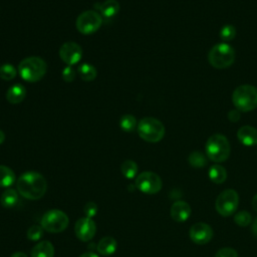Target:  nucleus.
<instances>
[{"label": "nucleus", "mask_w": 257, "mask_h": 257, "mask_svg": "<svg viewBox=\"0 0 257 257\" xmlns=\"http://www.w3.org/2000/svg\"><path fill=\"white\" fill-rule=\"evenodd\" d=\"M117 247L116 240L113 237L106 236L100 239V241L96 245V250L100 255L108 256L115 252Z\"/></svg>", "instance_id": "nucleus-18"}, {"label": "nucleus", "mask_w": 257, "mask_h": 257, "mask_svg": "<svg viewBox=\"0 0 257 257\" xmlns=\"http://www.w3.org/2000/svg\"><path fill=\"white\" fill-rule=\"evenodd\" d=\"M43 228L39 225H32L27 230V238L31 241H38L43 236Z\"/></svg>", "instance_id": "nucleus-29"}, {"label": "nucleus", "mask_w": 257, "mask_h": 257, "mask_svg": "<svg viewBox=\"0 0 257 257\" xmlns=\"http://www.w3.org/2000/svg\"><path fill=\"white\" fill-rule=\"evenodd\" d=\"M189 163L194 168H203L207 165V158L201 152H193L189 156Z\"/></svg>", "instance_id": "nucleus-26"}, {"label": "nucleus", "mask_w": 257, "mask_h": 257, "mask_svg": "<svg viewBox=\"0 0 257 257\" xmlns=\"http://www.w3.org/2000/svg\"><path fill=\"white\" fill-rule=\"evenodd\" d=\"M69 220L67 215L57 209L47 211L41 219V227L50 233H59L66 229Z\"/></svg>", "instance_id": "nucleus-8"}, {"label": "nucleus", "mask_w": 257, "mask_h": 257, "mask_svg": "<svg viewBox=\"0 0 257 257\" xmlns=\"http://www.w3.org/2000/svg\"><path fill=\"white\" fill-rule=\"evenodd\" d=\"M26 96V88L19 83L10 86L6 92V99L12 104L20 103Z\"/></svg>", "instance_id": "nucleus-16"}, {"label": "nucleus", "mask_w": 257, "mask_h": 257, "mask_svg": "<svg viewBox=\"0 0 257 257\" xmlns=\"http://www.w3.org/2000/svg\"><path fill=\"white\" fill-rule=\"evenodd\" d=\"M234 222L240 227H247L251 223V214L247 211H239L234 216Z\"/></svg>", "instance_id": "nucleus-28"}, {"label": "nucleus", "mask_w": 257, "mask_h": 257, "mask_svg": "<svg viewBox=\"0 0 257 257\" xmlns=\"http://www.w3.org/2000/svg\"><path fill=\"white\" fill-rule=\"evenodd\" d=\"M171 217L177 222H185L191 216V206L185 201H177L171 207Z\"/></svg>", "instance_id": "nucleus-14"}, {"label": "nucleus", "mask_w": 257, "mask_h": 257, "mask_svg": "<svg viewBox=\"0 0 257 257\" xmlns=\"http://www.w3.org/2000/svg\"><path fill=\"white\" fill-rule=\"evenodd\" d=\"M83 212H84L85 217L92 219L96 215V213H97V206H96V204L94 202H91V201L87 202L84 205Z\"/></svg>", "instance_id": "nucleus-31"}, {"label": "nucleus", "mask_w": 257, "mask_h": 257, "mask_svg": "<svg viewBox=\"0 0 257 257\" xmlns=\"http://www.w3.org/2000/svg\"><path fill=\"white\" fill-rule=\"evenodd\" d=\"M215 257H238L237 251L230 247H224L217 251Z\"/></svg>", "instance_id": "nucleus-33"}, {"label": "nucleus", "mask_w": 257, "mask_h": 257, "mask_svg": "<svg viewBox=\"0 0 257 257\" xmlns=\"http://www.w3.org/2000/svg\"><path fill=\"white\" fill-rule=\"evenodd\" d=\"M102 23L101 15L94 10H86L80 13L75 21L76 29L84 35L94 33L99 29Z\"/></svg>", "instance_id": "nucleus-9"}, {"label": "nucleus", "mask_w": 257, "mask_h": 257, "mask_svg": "<svg viewBox=\"0 0 257 257\" xmlns=\"http://www.w3.org/2000/svg\"><path fill=\"white\" fill-rule=\"evenodd\" d=\"M119 126L125 133L133 132L137 126V119L133 114H123L119 119Z\"/></svg>", "instance_id": "nucleus-25"}, {"label": "nucleus", "mask_w": 257, "mask_h": 257, "mask_svg": "<svg viewBox=\"0 0 257 257\" xmlns=\"http://www.w3.org/2000/svg\"><path fill=\"white\" fill-rule=\"evenodd\" d=\"M189 236L194 243L199 245H204L211 241L213 237V229L207 223L199 222L194 224L190 228Z\"/></svg>", "instance_id": "nucleus-12"}, {"label": "nucleus", "mask_w": 257, "mask_h": 257, "mask_svg": "<svg viewBox=\"0 0 257 257\" xmlns=\"http://www.w3.org/2000/svg\"><path fill=\"white\" fill-rule=\"evenodd\" d=\"M17 74L16 68L14 67V65L10 64V63H5L2 64L0 66V78L4 79V80H11L13 79Z\"/></svg>", "instance_id": "nucleus-27"}, {"label": "nucleus", "mask_w": 257, "mask_h": 257, "mask_svg": "<svg viewBox=\"0 0 257 257\" xmlns=\"http://www.w3.org/2000/svg\"><path fill=\"white\" fill-rule=\"evenodd\" d=\"M46 62L39 56H29L22 59L18 65V71L22 79L27 82H36L46 73Z\"/></svg>", "instance_id": "nucleus-2"}, {"label": "nucleus", "mask_w": 257, "mask_h": 257, "mask_svg": "<svg viewBox=\"0 0 257 257\" xmlns=\"http://www.w3.org/2000/svg\"><path fill=\"white\" fill-rule=\"evenodd\" d=\"M230 152V143L228 139L221 134L212 135L206 143L207 157L215 163L225 162L229 158Z\"/></svg>", "instance_id": "nucleus-3"}, {"label": "nucleus", "mask_w": 257, "mask_h": 257, "mask_svg": "<svg viewBox=\"0 0 257 257\" xmlns=\"http://www.w3.org/2000/svg\"><path fill=\"white\" fill-rule=\"evenodd\" d=\"M120 170L126 179H134L138 174V165L132 160H126L121 164Z\"/></svg>", "instance_id": "nucleus-24"}, {"label": "nucleus", "mask_w": 257, "mask_h": 257, "mask_svg": "<svg viewBox=\"0 0 257 257\" xmlns=\"http://www.w3.org/2000/svg\"><path fill=\"white\" fill-rule=\"evenodd\" d=\"M5 141V134L0 130V145Z\"/></svg>", "instance_id": "nucleus-39"}, {"label": "nucleus", "mask_w": 257, "mask_h": 257, "mask_svg": "<svg viewBox=\"0 0 257 257\" xmlns=\"http://www.w3.org/2000/svg\"><path fill=\"white\" fill-rule=\"evenodd\" d=\"M252 233L255 237H257V218L253 221V224H252Z\"/></svg>", "instance_id": "nucleus-35"}, {"label": "nucleus", "mask_w": 257, "mask_h": 257, "mask_svg": "<svg viewBox=\"0 0 257 257\" xmlns=\"http://www.w3.org/2000/svg\"><path fill=\"white\" fill-rule=\"evenodd\" d=\"M0 202L4 208L11 209L18 203V193L13 189H8L1 195Z\"/></svg>", "instance_id": "nucleus-22"}, {"label": "nucleus", "mask_w": 257, "mask_h": 257, "mask_svg": "<svg viewBox=\"0 0 257 257\" xmlns=\"http://www.w3.org/2000/svg\"><path fill=\"white\" fill-rule=\"evenodd\" d=\"M210 180L215 184H222L227 179V172L221 165H213L208 172Z\"/></svg>", "instance_id": "nucleus-20"}, {"label": "nucleus", "mask_w": 257, "mask_h": 257, "mask_svg": "<svg viewBox=\"0 0 257 257\" xmlns=\"http://www.w3.org/2000/svg\"><path fill=\"white\" fill-rule=\"evenodd\" d=\"M97 8L101 17L111 19L119 12V3L116 0H105Z\"/></svg>", "instance_id": "nucleus-17"}, {"label": "nucleus", "mask_w": 257, "mask_h": 257, "mask_svg": "<svg viewBox=\"0 0 257 257\" xmlns=\"http://www.w3.org/2000/svg\"><path fill=\"white\" fill-rule=\"evenodd\" d=\"M252 207H253L254 211L257 212V194L254 195V197L252 198Z\"/></svg>", "instance_id": "nucleus-36"}, {"label": "nucleus", "mask_w": 257, "mask_h": 257, "mask_svg": "<svg viewBox=\"0 0 257 257\" xmlns=\"http://www.w3.org/2000/svg\"><path fill=\"white\" fill-rule=\"evenodd\" d=\"M239 196L233 189H226L222 191L216 199L215 208L216 211L223 217H229L233 215L238 209Z\"/></svg>", "instance_id": "nucleus-7"}, {"label": "nucleus", "mask_w": 257, "mask_h": 257, "mask_svg": "<svg viewBox=\"0 0 257 257\" xmlns=\"http://www.w3.org/2000/svg\"><path fill=\"white\" fill-rule=\"evenodd\" d=\"M96 232V225L90 218L83 217L76 221L74 225V233L76 237L83 242L91 240Z\"/></svg>", "instance_id": "nucleus-13"}, {"label": "nucleus", "mask_w": 257, "mask_h": 257, "mask_svg": "<svg viewBox=\"0 0 257 257\" xmlns=\"http://www.w3.org/2000/svg\"><path fill=\"white\" fill-rule=\"evenodd\" d=\"M77 73L80 76V78L84 81H92L93 79H95L97 75L95 67L89 63H82L78 67Z\"/></svg>", "instance_id": "nucleus-23"}, {"label": "nucleus", "mask_w": 257, "mask_h": 257, "mask_svg": "<svg viewBox=\"0 0 257 257\" xmlns=\"http://www.w3.org/2000/svg\"><path fill=\"white\" fill-rule=\"evenodd\" d=\"M75 69L71 65L65 66L61 72L63 80L66 82H71L75 78Z\"/></svg>", "instance_id": "nucleus-32"}, {"label": "nucleus", "mask_w": 257, "mask_h": 257, "mask_svg": "<svg viewBox=\"0 0 257 257\" xmlns=\"http://www.w3.org/2000/svg\"><path fill=\"white\" fill-rule=\"evenodd\" d=\"M238 140L244 146H255L257 145V130L251 125H243L238 130Z\"/></svg>", "instance_id": "nucleus-15"}, {"label": "nucleus", "mask_w": 257, "mask_h": 257, "mask_svg": "<svg viewBox=\"0 0 257 257\" xmlns=\"http://www.w3.org/2000/svg\"><path fill=\"white\" fill-rule=\"evenodd\" d=\"M232 102L240 111H250L257 107V87L250 84L238 86L232 94Z\"/></svg>", "instance_id": "nucleus-4"}, {"label": "nucleus", "mask_w": 257, "mask_h": 257, "mask_svg": "<svg viewBox=\"0 0 257 257\" xmlns=\"http://www.w3.org/2000/svg\"><path fill=\"white\" fill-rule=\"evenodd\" d=\"M54 247L49 241L38 242L31 250V257H53Z\"/></svg>", "instance_id": "nucleus-19"}, {"label": "nucleus", "mask_w": 257, "mask_h": 257, "mask_svg": "<svg viewBox=\"0 0 257 257\" xmlns=\"http://www.w3.org/2000/svg\"><path fill=\"white\" fill-rule=\"evenodd\" d=\"M228 117L231 121L235 122V121H238L239 118H240V114L237 110H231L229 113H228Z\"/></svg>", "instance_id": "nucleus-34"}, {"label": "nucleus", "mask_w": 257, "mask_h": 257, "mask_svg": "<svg viewBox=\"0 0 257 257\" xmlns=\"http://www.w3.org/2000/svg\"><path fill=\"white\" fill-rule=\"evenodd\" d=\"M235 35H236V30H235V27L232 25H225L222 27L220 31V37L224 41H230L234 39Z\"/></svg>", "instance_id": "nucleus-30"}, {"label": "nucleus", "mask_w": 257, "mask_h": 257, "mask_svg": "<svg viewBox=\"0 0 257 257\" xmlns=\"http://www.w3.org/2000/svg\"><path fill=\"white\" fill-rule=\"evenodd\" d=\"M235 59L234 48L225 42L215 44L208 54L210 64L218 69L229 67Z\"/></svg>", "instance_id": "nucleus-6"}, {"label": "nucleus", "mask_w": 257, "mask_h": 257, "mask_svg": "<svg viewBox=\"0 0 257 257\" xmlns=\"http://www.w3.org/2000/svg\"><path fill=\"white\" fill-rule=\"evenodd\" d=\"M137 130L139 136L149 143H158L165 136V126L162 121L152 116L142 118L138 123Z\"/></svg>", "instance_id": "nucleus-5"}, {"label": "nucleus", "mask_w": 257, "mask_h": 257, "mask_svg": "<svg viewBox=\"0 0 257 257\" xmlns=\"http://www.w3.org/2000/svg\"><path fill=\"white\" fill-rule=\"evenodd\" d=\"M15 182L14 172L6 166L0 165V187L8 188Z\"/></svg>", "instance_id": "nucleus-21"}, {"label": "nucleus", "mask_w": 257, "mask_h": 257, "mask_svg": "<svg viewBox=\"0 0 257 257\" xmlns=\"http://www.w3.org/2000/svg\"><path fill=\"white\" fill-rule=\"evenodd\" d=\"M79 257H98V255H96L93 252H86V253L81 254Z\"/></svg>", "instance_id": "nucleus-37"}, {"label": "nucleus", "mask_w": 257, "mask_h": 257, "mask_svg": "<svg viewBox=\"0 0 257 257\" xmlns=\"http://www.w3.org/2000/svg\"><path fill=\"white\" fill-rule=\"evenodd\" d=\"M10 257H27V255L23 252H15Z\"/></svg>", "instance_id": "nucleus-38"}, {"label": "nucleus", "mask_w": 257, "mask_h": 257, "mask_svg": "<svg viewBox=\"0 0 257 257\" xmlns=\"http://www.w3.org/2000/svg\"><path fill=\"white\" fill-rule=\"evenodd\" d=\"M81 46L73 41L64 42L59 48V56L67 65H74L82 58Z\"/></svg>", "instance_id": "nucleus-11"}, {"label": "nucleus", "mask_w": 257, "mask_h": 257, "mask_svg": "<svg viewBox=\"0 0 257 257\" xmlns=\"http://www.w3.org/2000/svg\"><path fill=\"white\" fill-rule=\"evenodd\" d=\"M162 179L159 175L153 172H143L141 173L137 179L135 186L139 191L144 194L154 195L161 191L162 189Z\"/></svg>", "instance_id": "nucleus-10"}, {"label": "nucleus", "mask_w": 257, "mask_h": 257, "mask_svg": "<svg viewBox=\"0 0 257 257\" xmlns=\"http://www.w3.org/2000/svg\"><path fill=\"white\" fill-rule=\"evenodd\" d=\"M18 193L28 200H38L42 198L47 189L44 177L37 172H26L17 180Z\"/></svg>", "instance_id": "nucleus-1"}]
</instances>
